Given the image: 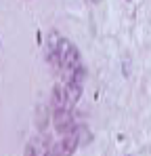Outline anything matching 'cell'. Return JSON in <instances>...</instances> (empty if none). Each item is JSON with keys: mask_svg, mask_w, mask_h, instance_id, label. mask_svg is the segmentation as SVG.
Listing matches in <instances>:
<instances>
[{"mask_svg": "<svg viewBox=\"0 0 151 156\" xmlns=\"http://www.w3.org/2000/svg\"><path fill=\"white\" fill-rule=\"evenodd\" d=\"M52 63L61 66V68L67 70V72H74V70L80 68V53H78V49H76L69 40L61 38V40H59V47H57V53H55Z\"/></svg>", "mask_w": 151, "mask_h": 156, "instance_id": "obj_1", "label": "cell"}, {"mask_svg": "<svg viewBox=\"0 0 151 156\" xmlns=\"http://www.w3.org/2000/svg\"><path fill=\"white\" fill-rule=\"evenodd\" d=\"M80 146V137H78V131H72V133H67L59 144H55V148H52V156H72L76 152V148Z\"/></svg>", "mask_w": 151, "mask_h": 156, "instance_id": "obj_2", "label": "cell"}, {"mask_svg": "<svg viewBox=\"0 0 151 156\" xmlns=\"http://www.w3.org/2000/svg\"><path fill=\"white\" fill-rule=\"evenodd\" d=\"M55 127L59 133H72L74 131V116L69 110H55Z\"/></svg>", "mask_w": 151, "mask_h": 156, "instance_id": "obj_3", "label": "cell"}, {"mask_svg": "<svg viewBox=\"0 0 151 156\" xmlns=\"http://www.w3.org/2000/svg\"><path fill=\"white\" fill-rule=\"evenodd\" d=\"M65 99H67V105L72 108V105L80 99V95H82V82H76V80H69L65 87Z\"/></svg>", "mask_w": 151, "mask_h": 156, "instance_id": "obj_4", "label": "cell"}, {"mask_svg": "<svg viewBox=\"0 0 151 156\" xmlns=\"http://www.w3.org/2000/svg\"><path fill=\"white\" fill-rule=\"evenodd\" d=\"M52 105H55V110H69L67 99H65V89L59 84L52 89Z\"/></svg>", "mask_w": 151, "mask_h": 156, "instance_id": "obj_5", "label": "cell"}, {"mask_svg": "<svg viewBox=\"0 0 151 156\" xmlns=\"http://www.w3.org/2000/svg\"><path fill=\"white\" fill-rule=\"evenodd\" d=\"M23 156H36V148H34V146L29 144V146L25 148V154H23Z\"/></svg>", "mask_w": 151, "mask_h": 156, "instance_id": "obj_6", "label": "cell"}, {"mask_svg": "<svg viewBox=\"0 0 151 156\" xmlns=\"http://www.w3.org/2000/svg\"><path fill=\"white\" fill-rule=\"evenodd\" d=\"M92 2H101V0H92Z\"/></svg>", "mask_w": 151, "mask_h": 156, "instance_id": "obj_7", "label": "cell"}]
</instances>
